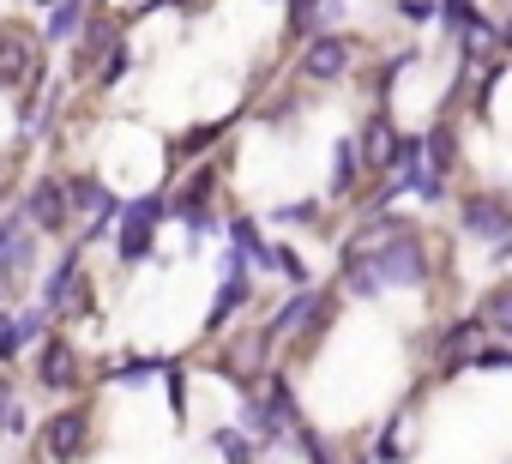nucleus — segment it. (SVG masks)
<instances>
[{
    "label": "nucleus",
    "instance_id": "1",
    "mask_svg": "<svg viewBox=\"0 0 512 464\" xmlns=\"http://www.w3.org/2000/svg\"><path fill=\"white\" fill-rule=\"evenodd\" d=\"M368 266H374V278H380V290H422L428 278H434V260H428V236L404 217L386 242H374L368 254H362Z\"/></svg>",
    "mask_w": 512,
    "mask_h": 464
},
{
    "label": "nucleus",
    "instance_id": "2",
    "mask_svg": "<svg viewBox=\"0 0 512 464\" xmlns=\"http://www.w3.org/2000/svg\"><path fill=\"white\" fill-rule=\"evenodd\" d=\"M37 308L67 314V320L97 314V290H91V278H85V248H67V254L49 266V278H43V302H37Z\"/></svg>",
    "mask_w": 512,
    "mask_h": 464
},
{
    "label": "nucleus",
    "instance_id": "3",
    "mask_svg": "<svg viewBox=\"0 0 512 464\" xmlns=\"http://www.w3.org/2000/svg\"><path fill=\"white\" fill-rule=\"evenodd\" d=\"M31 446H37L43 464H79V458L91 452V410H85V404H61V410L31 434Z\"/></svg>",
    "mask_w": 512,
    "mask_h": 464
},
{
    "label": "nucleus",
    "instance_id": "4",
    "mask_svg": "<svg viewBox=\"0 0 512 464\" xmlns=\"http://www.w3.org/2000/svg\"><path fill=\"white\" fill-rule=\"evenodd\" d=\"M332 290H296V296H284L278 302V314L266 320V338L272 344H290V338H320L326 326H332Z\"/></svg>",
    "mask_w": 512,
    "mask_h": 464
},
{
    "label": "nucleus",
    "instance_id": "5",
    "mask_svg": "<svg viewBox=\"0 0 512 464\" xmlns=\"http://www.w3.org/2000/svg\"><path fill=\"white\" fill-rule=\"evenodd\" d=\"M43 85V37L25 25H0V91H37Z\"/></svg>",
    "mask_w": 512,
    "mask_h": 464
},
{
    "label": "nucleus",
    "instance_id": "6",
    "mask_svg": "<svg viewBox=\"0 0 512 464\" xmlns=\"http://www.w3.org/2000/svg\"><path fill=\"white\" fill-rule=\"evenodd\" d=\"M19 217L37 229V236H67V229H73L67 181H61V175H37V181H31V193L19 199Z\"/></svg>",
    "mask_w": 512,
    "mask_h": 464
},
{
    "label": "nucleus",
    "instance_id": "7",
    "mask_svg": "<svg viewBox=\"0 0 512 464\" xmlns=\"http://www.w3.org/2000/svg\"><path fill=\"white\" fill-rule=\"evenodd\" d=\"M458 229L470 242H488V248H506L512 242V199L506 193H470L458 205Z\"/></svg>",
    "mask_w": 512,
    "mask_h": 464
},
{
    "label": "nucleus",
    "instance_id": "8",
    "mask_svg": "<svg viewBox=\"0 0 512 464\" xmlns=\"http://www.w3.org/2000/svg\"><path fill=\"white\" fill-rule=\"evenodd\" d=\"M217 175H223L217 163H199L175 193H163V199H169V211H175L187 229H199V236H205V229H217V211H211V199H217Z\"/></svg>",
    "mask_w": 512,
    "mask_h": 464
},
{
    "label": "nucleus",
    "instance_id": "9",
    "mask_svg": "<svg viewBox=\"0 0 512 464\" xmlns=\"http://www.w3.org/2000/svg\"><path fill=\"white\" fill-rule=\"evenodd\" d=\"M356 55H362V49H356L344 31L308 37V49H302V79H308V85H338V79L356 73Z\"/></svg>",
    "mask_w": 512,
    "mask_h": 464
},
{
    "label": "nucleus",
    "instance_id": "10",
    "mask_svg": "<svg viewBox=\"0 0 512 464\" xmlns=\"http://www.w3.org/2000/svg\"><path fill=\"white\" fill-rule=\"evenodd\" d=\"M31 260H37V229L19 211H7V217H0V290L31 278Z\"/></svg>",
    "mask_w": 512,
    "mask_h": 464
},
{
    "label": "nucleus",
    "instance_id": "11",
    "mask_svg": "<svg viewBox=\"0 0 512 464\" xmlns=\"http://www.w3.org/2000/svg\"><path fill=\"white\" fill-rule=\"evenodd\" d=\"M482 344H488V326H482L476 314L452 320V326H446V332L434 338V356H440V380H446V374H458V368H470Z\"/></svg>",
    "mask_w": 512,
    "mask_h": 464
},
{
    "label": "nucleus",
    "instance_id": "12",
    "mask_svg": "<svg viewBox=\"0 0 512 464\" xmlns=\"http://www.w3.org/2000/svg\"><path fill=\"white\" fill-rule=\"evenodd\" d=\"M85 368H79V350L67 338H43L37 344V386L43 392H79Z\"/></svg>",
    "mask_w": 512,
    "mask_h": 464
},
{
    "label": "nucleus",
    "instance_id": "13",
    "mask_svg": "<svg viewBox=\"0 0 512 464\" xmlns=\"http://www.w3.org/2000/svg\"><path fill=\"white\" fill-rule=\"evenodd\" d=\"M398 127H392V115H368V127H362V139H356V151H362V169L368 175H386L392 169V151H398Z\"/></svg>",
    "mask_w": 512,
    "mask_h": 464
},
{
    "label": "nucleus",
    "instance_id": "14",
    "mask_svg": "<svg viewBox=\"0 0 512 464\" xmlns=\"http://www.w3.org/2000/svg\"><path fill=\"white\" fill-rule=\"evenodd\" d=\"M290 7V31L296 37H326L344 19V0H284Z\"/></svg>",
    "mask_w": 512,
    "mask_h": 464
},
{
    "label": "nucleus",
    "instance_id": "15",
    "mask_svg": "<svg viewBox=\"0 0 512 464\" xmlns=\"http://www.w3.org/2000/svg\"><path fill=\"white\" fill-rule=\"evenodd\" d=\"M422 163H428V175H452L458 169V127L452 121H434L428 133H422Z\"/></svg>",
    "mask_w": 512,
    "mask_h": 464
},
{
    "label": "nucleus",
    "instance_id": "16",
    "mask_svg": "<svg viewBox=\"0 0 512 464\" xmlns=\"http://www.w3.org/2000/svg\"><path fill=\"white\" fill-rule=\"evenodd\" d=\"M151 242H157V223L115 217V260H121V266H145V260H151Z\"/></svg>",
    "mask_w": 512,
    "mask_h": 464
},
{
    "label": "nucleus",
    "instance_id": "17",
    "mask_svg": "<svg viewBox=\"0 0 512 464\" xmlns=\"http://www.w3.org/2000/svg\"><path fill=\"white\" fill-rule=\"evenodd\" d=\"M362 175H368V169H362V151H356V139L344 133V139L332 145V187H326V193H332V199H350V193L362 187Z\"/></svg>",
    "mask_w": 512,
    "mask_h": 464
},
{
    "label": "nucleus",
    "instance_id": "18",
    "mask_svg": "<svg viewBox=\"0 0 512 464\" xmlns=\"http://www.w3.org/2000/svg\"><path fill=\"white\" fill-rule=\"evenodd\" d=\"M410 422H416V410L404 404V410H398V416H392V422H386V428L374 434L368 458H374V464H410V452H404V428H410Z\"/></svg>",
    "mask_w": 512,
    "mask_h": 464
},
{
    "label": "nucleus",
    "instance_id": "19",
    "mask_svg": "<svg viewBox=\"0 0 512 464\" xmlns=\"http://www.w3.org/2000/svg\"><path fill=\"white\" fill-rule=\"evenodd\" d=\"M338 290L356 296V302H380V296H386L380 278H374V266H368L362 254H344V266H338Z\"/></svg>",
    "mask_w": 512,
    "mask_h": 464
},
{
    "label": "nucleus",
    "instance_id": "20",
    "mask_svg": "<svg viewBox=\"0 0 512 464\" xmlns=\"http://www.w3.org/2000/svg\"><path fill=\"white\" fill-rule=\"evenodd\" d=\"M85 0H55L49 7V19H43V43H73L79 31H85Z\"/></svg>",
    "mask_w": 512,
    "mask_h": 464
},
{
    "label": "nucleus",
    "instance_id": "21",
    "mask_svg": "<svg viewBox=\"0 0 512 464\" xmlns=\"http://www.w3.org/2000/svg\"><path fill=\"white\" fill-rule=\"evenodd\" d=\"M229 248L235 254H247V266H266V236H260V223H253V217H229Z\"/></svg>",
    "mask_w": 512,
    "mask_h": 464
},
{
    "label": "nucleus",
    "instance_id": "22",
    "mask_svg": "<svg viewBox=\"0 0 512 464\" xmlns=\"http://www.w3.org/2000/svg\"><path fill=\"white\" fill-rule=\"evenodd\" d=\"M476 320H482L488 332H500V338H512V284H494V290L482 296V308H476Z\"/></svg>",
    "mask_w": 512,
    "mask_h": 464
},
{
    "label": "nucleus",
    "instance_id": "23",
    "mask_svg": "<svg viewBox=\"0 0 512 464\" xmlns=\"http://www.w3.org/2000/svg\"><path fill=\"white\" fill-rule=\"evenodd\" d=\"M211 446L223 452V464H260V440L241 434V428H217V434H211Z\"/></svg>",
    "mask_w": 512,
    "mask_h": 464
},
{
    "label": "nucleus",
    "instance_id": "24",
    "mask_svg": "<svg viewBox=\"0 0 512 464\" xmlns=\"http://www.w3.org/2000/svg\"><path fill=\"white\" fill-rule=\"evenodd\" d=\"M157 374H169V356H139V362H121V368H109L103 380H109V386H145V380H157Z\"/></svg>",
    "mask_w": 512,
    "mask_h": 464
},
{
    "label": "nucleus",
    "instance_id": "25",
    "mask_svg": "<svg viewBox=\"0 0 512 464\" xmlns=\"http://www.w3.org/2000/svg\"><path fill=\"white\" fill-rule=\"evenodd\" d=\"M458 43H464V61L476 67L482 49H500V25H494V19H470V25L458 31Z\"/></svg>",
    "mask_w": 512,
    "mask_h": 464
},
{
    "label": "nucleus",
    "instance_id": "26",
    "mask_svg": "<svg viewBox=\"0 0 512 464\" xmlns=\"http://www.w3.org/2000/svg\"><path fill=\"white\" fill-rule=\"evenodd\" d=\"M25 344H31V338H25V326H19V314H13L7 302H0V368H13Z\"/></svg>",
    "mask_w": 512,
    "mask_h": 464
},
{
    "label": "nucleus",
    "instance_id": "27",
    "mask_svg": "<svg viewBox=\"0 0 512 464\" xmlns=\"http://www.w3.org/2000/svg\"><path fill=\"white\" fill-rule=\"evenodd\" d=\"M266 266H272V272H284L296 290H308V266H302V254H296L290 242H272V248H266Z\"/></svg>",
    "mask_w": 512,
    "mask_h": 464
},
{
    "label": "nucleus",
    "instance_id": "28",
    "mask_svg": "<svg viewBox=\"0 0 512 464\" xmlns=\"http://www.w3.org/2000/svg\"><path fill=\"white\" fill-rule=\"evenodd\" d=\"M290 440L302 446V458H308V464H344V458H338V446H332V440H326L320 428H308V422H302V428H296Z\"/></svg>",
    "mask_w": 512,
    "mask_h": 464
},
{
    "label": "nucleus",
    "instance_id": "29",
    "mask_svg": "<svg viewBox=\"0 0 512 464\" xmlns=\"http://www.w3.org/2000/svg\"><path fill=\"white\" fill-rule=\"evenodd\" d=\"M223 127H229V121H211V127H187V133L175 139V151H181V157H187V151H211V145L223 139Z\"/></svg>",
    "mask_w": 512,
    "mask_h": 464
},
{
    "label": "nucleus",
    "instance_id": "30",
    "mask_svg": "<svg viewBox=\"0 0 512 464\" xmlns=\"http://www.w3.org/2000/svg\"><path fill=\"white\" fill-rule=\"evenodd\" d=\"M470 19H482V13H476V0H440V25H446L452 37H458Z\"/></svg>",
    "mask_w": 512,
    "mask_h": 464
},
{
    "label": "nucleus",
    "instance_id": "31",
    "mask_svg": "<svg viewBox=\"0 0 512 464\" xmlns=\"http://www.w3.org/2000/svg\"><path fill=\"white\" fill-rule=\"evenodd\" d=\"M127 67H133V55H127V43H121V37H115V43H109V61H103V67H97V85H115V79H121V73H127Z\"/></svg>",
    "mask_w": 512,
    "mask_h": 464
},
{
    "label": "nucleus",
    "instance_id": "32",
    "mask_svg": "<svg viewBox=\"0 0 512 464\" xmlns=\"http://www.w3.org/2000/svg\"><path fill=\"white\" fill-rule=\"evenodd\" d=\"M272 217H278V223H308V229H314V223H320V199H302V205H278Z\"/></svg>",
    "mask_w": 512,
    "mask_h": 464
},
{
    "label": "nucleus",
    "instance_id": "33",
    "mask_svg": "<svg viewBox=\"0 0 512 464\" xmlns=\"http://www.w3.org/2000/svg\"><path fill=\"white\" fill-rule=\"evenodd\" d=\"M398 13H404L410 25H434V19H440V0H398Z\"/></svg>",
    "mask_w": 512,
    "mask_h": 464
},
{
    "label": "nucleus",
    "instance_id": "34",
    "mask_svg": "<svg viewBox=\"0 0 512 464\" xmlns=\"http://www.w3.org/2000/svg\"><path fill=\"white\" fill-rule=\"evenodd\" d=\"M169 410H175V416H187V374H181L175 362H169Z\"/></svg>",
    "mask_w": 512,
    "mask_h": 464
},
{
    "label": "nucleus",
    "instance_id": "35",
    "mask_svg": "<svg viewBox=\"0 0 512 464\" xmlns=\"http://www.w3.org/2000/svg\"><path fill=\"white\" fill-rule=\"evenodd\" d=\"M13 410H19V404H13V380H7V368H0V428H7Z\"/></svg>",
    "mask_w": 512,
    "mask_h": 464
},
{
    "label": "nucleus",
    "instance_id": "36",
    "mask_svg": "<svg viewBox=\"0 0 512 464\" xmlns=\"http://www.w3.org/2000/svg\"><path fill=\"white\" fill-rule=\"evenodd\" d=\"M500 49H512V19H506V25H500Z\"/></svg>",
    "mask_w": 512,
    "mask_h": 464
},
{
    "label": "nucleus",
    "instance_id": "37",
    "mask_svg": "<svg viewBox=\"0 0 512 464\" xmlns=\"http://www.w3.org/2000/svg\"><path fill=\"white\" fill-rule=\"evenodd\" d=\"M43 7H55V0H43Z\"/></svg>",
    "mask_w": 512,
    "mask_h": 464
}]
</instances>
